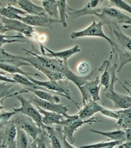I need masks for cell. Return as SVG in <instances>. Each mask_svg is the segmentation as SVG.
Segmentation results:
<instances>
[{"mask_svg": "<svg viewBox=\"0 0 131 148\" xmlns=\"http://www.w3.org/2000/svg\"><path fill=\"white\" fill-rule=\"evenodd\" d=\"M103 23L108 27L109 33L112 35L111 39L115 43L114 49L111 51L110 59L112 58L113 54H116V59L119 56V64L117 69V73H119L125 65L131 62V38L121 31L119 23L109 21Z\"/></svg>", "mask_w": 131, "mask_h": 148, "instance_id": "cell-1", "label": "cell"}, {"mask_svg": "<svg viewBox=\"0 0 131 148\" xmlns=\"http://www.w3.org/2000/svg\"><path fill=\"white\" fill-rule=\"evenodd\" d=\"M35 56L40 60L41 65L44 67H45L49 70L63 75L67 80L72 81L80 90L86 84L87 82L91 80V77H92L93 73L95 71V70H93L91 73H88L86 76L81 77V76L75 74L73 72L69 69L67 62H64L58 59H54V58H49L45 56H39L38 54H35Z\"/></svg>", "mask_w": 131, "mask_h": 148, "instance_id": "cell-2", "label": "cell"}, {"mask_svg": "<svg viewBox=\"0 0 131 148\" xmlns=\"http://www.w3.org/2000/svg\"><path fill=\"white\" fill-rule=\"evenodd\" d=\"M117 69H118V66L116 63L114 64L110 68V70H109L111 73L110 86L108 89L104 91L106 92V97L113 102L115 108L126 109V108H131V97L126 96V95H119L114 90V85L116 81H119L118 78L116 77Z\"/></svg>", "mask_w": 131, "mask_h": 148, "instance_id": "cell-3", "label": "cell"}, {"mask_svg": "<svg viewBox=\"0 0 131 148\" xmlns=\"http://www.w3.org/2000/svg\"><path fill=\"white\" fill-rule=\"evenodd\" d=\"M100 122L96 117H91L88 119H81L78 114L73 115H68L67 117L62 121L60 125L62 126V132L64 133L65 136L69 143H73L75 142V139L73 137V134L76 131L85 124H92V123Z\"/></svg>", "mask_w": 131, "mask_h": 148, "instance_id": "cell-4", "label": "cell"}, {"mask_svg": "<svg viewBox=\"0 0 131 148\" xmlns=\"http://www.w3.org/2000/svg\"><path fill=\"white\" fill-rule=\"evenodd\" d=\"M14 97L21 102V107L17 108H13V111L16 112V113H21V114L30 117L34 123H36L38 126L45 130V128L46 125H44L43 122H42V115L39 112L38 108L34 106L30 101L26 99L22 95H17Z\"/></svg>", "mask_w": 131, "mask_h": 148, "instance_id": "cell-5", "label": "cell"}, {"mask_svg": "<svg viewBox=\"0 0 131 148\" xmlns=\"http://www.w3.org/2000/svg\"><path fill=\"white\" fill-rule=\"evenodd\" d=\"M92 17V23L89 27L84 30L80 31H74L70 34V38L72 39H77L79 38H84V37H98V38H102L106 39L108 43L110 44L112 47V51L114 49L115 47V43L114 41L111 39V38H108V36L106 35L102 30V27L105 24L102 21H100L99 22H96L94 16Z\"/></svg>", "mask_w": 131, "mask_h": 148, "instance_id": "cell-6", "label": "cell"}, {"mask_svg": "<svg viewBox=\"0 0 131 148\" xmlns=\"http://www.w3.org/2000/svg\"><path fill=\"white\" fill-rule=\"evenodd\" d=\"M11 121L15 124L17 129H21L24 131L27 135L33 139V140H36L38 136L45 131L38 126V125L31 118L21 113H16L12 118Z\"/></svg>", "mask_w": 131, "mask_h": 148, "instance_id": "cell-7", "label": "cell"}, {"mask_svg": "<svg viewBox=\"0 0 131 148\" xmlns=\"http://www.w3.org/2000/svg\"><path fill=\"white\" fill-rule=\"evenodd\" d=\"M1 34H3L6 31H15L19 34H21L29 38H33L35 34L33 27L26 24L22 21L16 20H10L1 16Z\"/></svg>", "mask_w": 131, "mask_h": 148, "instance_id": "cell-8", "label": "cell"}, {"mask_svg": "<svg viewBox=\"0 0 131 148\" xmlns=\"http://www.w3.org/2000/svg\"><path fill=\"white\" fill-rule=\"evenodd\" d=\"M23 50L25 52H27V56H18L19 59L31 64V66H34L35 69H37L38 70L41 72L42 73L45 74L50 80L60 81V80H65V79H67L65 78L64 76L62 75V74L58 73L51 71V70H49V69H46L45 67H44L41 65L40 60L35 56V53H34V52L29 51V50H27V49H23Z\"/></svg>", "mask_w": 131, "mask_h": 148, "instance_id": "cell-9", "label": "cell"}, {"mask_svg": "<svg viewBox=\"0 0 131 148\" xmlns=\"http://www.w3.org/2000/svg\"><path fill=\"white\" fill-rule=\"evenodd\" d=\"M100 77H97L92 80H89L82 87L80 91L82 95V103L84 105L91 100L95 101H100Z\"/></svg>", "mask_w": 131, "mask_h": 148, "instance_id": "cell-10", "label": "cell"}, {"mask_svg": "<svg viewBox=\"0 0 131 148\" xmlns=\"http://www.w3.org/2000/svg\"><path fill=\"white\" fill-rule=\"evenodd\" d=\"M96 16H98L102 22L109 21H113L119 24L126 23L130 19V16L122 13L120 10L111 6L100 8V11Z\"/></svg>", "mask_w": 131, "mask_h": 148, "instance_id": "cell-11", "label": "cell"}, {"mask_svg": "<svg viewBox=\"0 0 131 148\" xmlns=\"http://www.w3.org/2000/svg\"><path fill=\"white\" fill-rule=\"evenodd\" d=\"M34 106L38 108H41L42 109L46 110L49 112H52L58 113L60 115H63L65 117L68 116V106H66L62 104H57V103H53L45 101L39 97H36L35 95H31V98L29 100Z\"/></svg>", "mask_w": 131, "mask_h": 148, "instance_id": "cell-12", "label": "cell"}, {"mask_svg": "<svg viewBox=\"0 0 131 148\" xmlns=\"http://www.w3.org/2000/svg\"><path fill=\"white\" fill-rule=\"evenodd\" d=\"M21 21L31 27H42L50 29L52 28L53 23H60L59 20L52 19L49 15H27L22 18Z\"/></svg>", "mask_w": 131, "mask_h": 148, "instance_id": "cell-13", "label": "cell"}, {"mask_svg": "<svg viewBox=\"0 0 131 148\" xmlns=\"http://www.w3.org/2000/svg\"><path fill=\"white\" fill-rule=\"evenodd\" d=\"M40 45V48H41V51L45 56L49 57V58H54V59H58L60 60H62L64 62H67V59L73 56V55L77 53L80 52V47L78 45H75L71 49L64 50V51H53L49 49L47 47L44 46L42 44H39Z\"/></svg>", "mask_w": 131, "mask_h": 148, "instance_id": "cell-14", "label": "cell"}, {"mask_svg": "<svg viewBox=\"0 0 131 148\" xmlns=\"http://www.w3.org/2000/svg\"><path fill=\"white\" fill-rule=\"evenodd\" d=\"M10 3L18 5L22 10L27 13V15H48L43 7L34 4L31 0H14V1H11Z\"/></svg>", "mask_w": 131, "mask_h": 148, "instance_id": "cell-15", "label": "cell"}, {"mask_svg": "<svg viewBox=\"0 0 131 148\" xmlns=\"http://www.w3.org/2000/svg\"><path fill=\"white\" fill-rule=\"evenodd\" d=\"M105 108L99 105L98 101H95L93 100H91L88 102L86 103L82 108H80L78 113L79 117L81 119H88L95 115V113H102Z\"/></svg>", "mask_w": 131, "mask_h": 148, "instance_id": "cell-16", "label": "cell"}, {"mask_svg": "<svg viewBox=\"0 0 131 148\" xmlns=\"http://www.w3.org/2000/svg\"><path fill=\"white\" fill-rule=\"evenodd\" d=\"M1 129V143L0 144H7L10 142L15 141L16 138V134H17V128L15 125V124L10 121L7 124L3 125Z\"/></svg>", "mask_w": 131, "mask_h": 148, "instance_id": "cell-17", "label": "cell"}, {"mask_svg": "<svg viewBox=\"0 0 131 148\" xmlns=\"http://www.w3.org/2000/svg\"><path fill=\"white\" fill-rule=\"evenodd\" d=\"M116 112L118 114V119L116 120L115 127L122 130L131 129V108Z\"/></svg>", "mask_w": 131, "mask_h": 148, "instance_id": "cell-18", "label": "cell"}, {"mask_svg": "<svg viewBox=\"0 0 131 148\" xmlns=\"http://www.w3.org/2000/svg\"><path fill=\"white\" fill-rule=\"evenodd\" d=\"M38 109L39 112L42 115V122H43L44 125L46 126H51L53 124L60 125L62 120L65 119V116L58 114V113L49 112L46 110L42 109L41 108H38Z\"/></svg>", "mask_w": 131, "mask_h": 148, "instance_id": "cell-19", "label": "cell"}, {"mask_svg": "<svg viewBox=\"0 0 131 148\" xmlns=\"http://www.w3.org/2000/svg\"><path fill=\"white\" fill-rule=\"evenodd\" d=\"M0 14L2 16H4L10 20H16V21H22V16L20 15H22L23 16L27 15V13L24 12L22 10H19L17 8L14 7L10 4L5 5V6H2L0 9Z\"/></svg>", "mask_w": 131, "mask_h": 148, "instance_id": "cell-20", "label": "cell"}, {"mask_svg": "<svg viewBox=\"0 0 131 148\" xmlns=\"http://www.w3.org/2000/svg\"><path fill=\"white\" fill-rule=\"evenodd\" d=\"M0 60L1 62L3 63H6L15 66L21 67L22 66H31V64L25 61H23L18 58V56L12 55L6 52L3 49H1V53H0Z\"/></svg>", "mask_w": 131, "mask_h": 148, "instance_id": "cell-21", "label": "cell"}, {"mask_svg": "<svg viewBox=\"0 0 131 148\" xmlns=\"http://www.w3.org/2000/svg\"><path fill=\"white\" fill-rule=\"evenodd\" d=\"M90 132L106 136V137H108L112 141H123V142H126V132L124 130H122L111 131V132H102V131L96 130H92L91 129V130H90Z\"/></svg>", "mask_w": 131, "mask_h": 148, "instance_id": "cell-22", "label": "cell"}, {"mask_svg": "<svg viewBox=\"0 0 131 148\" xmlns=\"http://www.w3.org/2000/svg\"><path fill=\"white\" fill-rule=\"evenodd\" d=\"M41 3L42 7L50 17L59 21L58 0H43Z\"/></svg>", "mask_w": 131, "mask_h": 148, "instance_id": "cell-23", "label": "cell"}, {"mask_svg": "<svg viewBox=\"0 0 131 148\" xmlns=\"http://www.w3.org/2000/svg\"><path fill=\"white\" fill-rule=\"evenodd\" d=\"M45 130L46 131L49 137V142L51 143V148H63L61 138L59 136V133L57 132L56 128L51 126H45Z\"/></svg>", "mask_w": 131, "mask_h": 148, "instance_id": "cell-24", "label": "cell"}, {"mask_svg": "<svg viewBox=\"0 0 131 148\" xmlns=\"http://www.w3.org/2000/svg\"><path fill=\"white\" fill-rule=\"evenodd\" d=\"M0 68H1L2 70H4L6 73H9L10 74H21V75H23L24 77H27L28 79L31 77H33V76L39 77V74L27 73V72L23 71V69H21L20 67L12 66V65H10V64L0 62Z\"/></svg>", "mask_w": 131, "mask_h": 148, "instance_id": "cell-25", "label": "cell"}, {"mask_svg": "<svg viewBox=\"0 0 131 148\" xmlns=\"http://www.w3.org/2000/svg\"><path fill=\"white\" fill-rule=\"evenodd\" d=\"M67 3L66 0H58V8H59V21L62 23L63 27H67Z\"/></svg>", "mask_w": 131, "mask_h": 148, "instance_id": "cell-26", "label": "cell"}, {"mask_svg": "<svg viewBox=\"0 0 131 148\" xmlns=\"http://www.w3.org/2000/svg\"><path fill=\"white\" fill-rule=\"evenodd\" d=\"M124 142L123 141H103V142H99L97 143H93V144H88V145L80 146V148H106L108 147H117V146L121 145Z\"/></svg>", "mask_w": 131, "mask_h": 148, "instance_id": "cell-27", "label": "cell"}, {"mask_svg": "<svg viewBox=\"0 0 131 148\" xmlns=\"http://www.w3.org/2000/svg\"><path fill=\"white\" fill-rule=\"evenodd\" d=\"M16 142L17 148H28L29 141L27 134L21 129H17Z\"/></svg>", "mask_w": 131, "mask_h": 148, "instance_id": "cell-28", "label": "cell"}, {"mask_svg": "<svg viewBox=\"0 0 131 148\" xmlns=\"http://www.w3.org/2000/svg\"><path fill=\"white\" fill-rule=\"evenodd\" d=\"M110 60L106 61L105 62L106 63V68L105 70L103 72V73L102 74V76L100 77V84L101 86L104 87V90H106L110 86L111 79H110V76H109V73H108V68L110 66Z\"/></svg>", "mask_w": 131, "mask_h": 148, "instance_id": "cell-29", "label": "cell"}, {"mask_svg": "<svg viewBox=\"0 0 131 148\" xmlns=\"http://www.w3.org/2000/svg\"><path fill=\"white\" fill-rule=\"evenodd\" d=\"M48 134L45 130L43 133L38 136L36 140L31 143V148H47V141H48Z\"/></svg>", "mask_w": 131, "mask_h": 148, "instance_id": "cell-30", "label": "cell"}, {"mask_svg": "<svg viewBox=\"0 0 131 148\" xmlns=\"http://www.w3.org/2000/svg\"><path fill=\"white\" fill-rule=\"evenodd\" d=\"M109 3H110L109 6H111V7H115L119 9V10H123L126 11L131 14V5L128 4L126 1H123V0H110Z\"/></svg>", "mask_w": 131, "mask_h": 148, "instance_id": "cell-31", "label": "cell"}, {"mask_svg": "<svg viewBox=\"0 0 131 148\" xmlns=\"http://www.w3.org/2000/svg\"><path fill=\"white\" fill-rule=\"evenodd\" d=\"M11 87L12 84L4 82V84H1V105H3V99H5L7 97H11V95L13 93H11Z\"/></svg>", "mask_w": 131, "mask_h": 148, "instance_id": "cell-32", "label": "cell"}, {"mask_svg": "<svg viewBox=\"0 0 131 148\" xmlns=\"http://www.w3.org/2000/svg\"><path fill=\"white\" fill-rule=\"evenodd\" d=\"M16 114V112L14 111L1 112V114H0V127L7 124Z\"/></svg>", "mask_w": 131, "mask_h": 148, "instance_id": "cell-33", "label": "cell"}, {"mask_svg": "<svg viewBox=\"0 0 131 148\" xmlns=\"http://www.w3.org/2000/svg\"><path fill=\"white\" fill-rule=\"evenodd\" d=\"M56 130H57V132L59 133V136L61 138V141H62V146H63V148H77L73 147V146L69 143V141L67 140V139L65 136L64 133L62 132V126L60 125H56Z\"/></svg>", "mask_w": 131, "mask_h": 148, "instance_id": "cell-34", "label": "cell"}, {"mask_svg": "<svg viewBox=\"0 0 131 148\" xmlns=\"http://www.w3.org/2000/svg\"><path fill=\"white\" fill-rule=\"evenodd\" d=\"M90 70V66L87 62H81L78 66H77V71L81 75H85L88 73Z\"/></svg>", "mask_w": 131, "mask_h": 148, "instance_id": "cell-35", "label": "cell"}, {"mask_svg": "<svg viewBox=\"0 0 131 148\" xmlns=\"http://www.w3.org/2000/svg\"><path fill=\"white\" fill-rule=\"evenodd\" d=\"M102 2L103 1L102 0H91V1L87 2V5L91 10H95V9L99 8L98 6L102 3Z\"/></svg>", "mask_w": 131, "mask_h": 148, "instance_id": "cell-36", "label": "cell"}, {"mask_svg": "<svg viewBox=\"0 0 131 148\" xmlns=\"http://www.w3.org/2000/svg\"><path fill=\"white\" fill-rule=\"evenodd\" d=\"M119 148H131V141H126L121 145L118 146Z\"/></svg>", "mask_w": 131, "mask_h": 148, "instance_id": "cell-37", "label": "cell"}, {"mask_svg": "<svg viewBox=\"0 0 131 148\" xmlns=\"http://www.w3.org/2000/svg\"><path fill=\"white\" fill-rule=\"evenodd\" d=\"M126 132V141H131V129H128L124 130Z\"/></svg>", "mask_w": 131, "mask_h": 148, "instance_id": "cell-38", "label": "cell"}, {"mask_svg": "<svg viewBox=\"0 0 131 148\" xmlns=\"http://www.w3.org/2000/svg\"><path fill=\"white\" fill-rule=\"evenodd\" d=\"M8 148H17L16 147V142L15 141H12V142H10V143H8L7 144Z\"/></svg>", "mask_w": 131, "mask_h": 148, "instance_id": "cell-39", "label": "cell"}, {"mask_svg": "<svg viewBox=\"0 0 131 148\" xmlns=\"http://www.w3.org/2000/svg\"><path fill=\"white\" fill-rule=\"evenodd\" d=\"M123 84L128 87L129 89L131 90V80H128V79H124L123 80Z\"/></svg>", "mask_w": 131, "mask_h": 148, "instance_id": "cell-40", "label": "cell"}, {"mask_svg": "<svg viewBox=\"0 0 131 148\" xmlns=\"http://www.w3.org/2000/svg\"><path fill=\"white\" fill-rule=\"evenodd\" d=\"M123 27L126 29H128V28H130L131 27V17L130 19L126 23H125V25H123Z\"/></svg>", "mask_w": 131, "mask_h": 148, "instance_id": "cell-41", "label": "cell"}, {"mask_svg": "<svg viewBox=\"0 0 131 148\" xmlns=\"http://www.w3.org/2000/svg\"><path fill=\"white\" fill-rule=\"evenodd\" d=\"M119 82L120 83V84L123 85V87L124 88L126 89V91H127V92H128L129 94H130V97H131V90H130V89H129L128 87H126V85H125V84H123V83H122V82H120V81H119Z\"/></svg>", "mask_w": 131, "mask_h": 148, "instance_id": "cell-42", "label": "cell"}, {"mask_svg": "<svg viewBox=\"0 0 131 148\" xmlns=\"http://www.w3.org/2000/svg\"><path fill=\"white\" fill-rule=\"evenodd\" d=\"M0 148H8V147L5 144H0Z\"/></svg>", "mask_w": 131, "mask_h": 148, "instance_id": "cell-43", "label": "cell"}, {"mask_svg": "<svg viewBox=\"0 0 131 148\" xmlns=\"http://www.w3.org/2000/svg\"><path fill=\"white\" fill-rule=\"evenodd\" d=\"M118 148H119V147H118Z\"/></svg>", "mask_w": 131, "mask_h": 148, "instance_id": "cell-44", "label": "cell"}]
</instances>
